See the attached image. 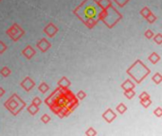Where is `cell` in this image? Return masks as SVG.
Listing matches in <instances>:
<instances>
[]
</instances>
